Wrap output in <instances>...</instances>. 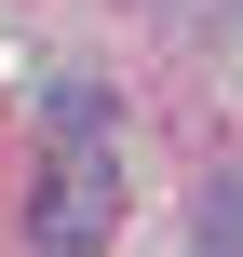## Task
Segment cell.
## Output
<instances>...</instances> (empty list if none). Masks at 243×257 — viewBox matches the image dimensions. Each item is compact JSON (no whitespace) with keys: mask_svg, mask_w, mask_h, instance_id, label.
Listing matches in <instances>:
<instances>
[{"mask_svg":"<svg viewBox=\"0 0 243 257\" xmlns=\"http://www.w3.org/2000/svg\"><path fill=\"white\" fill-rule=\"evenodd\" d=\"M108 217H122V163H108V149H68V163L27 190V244L41 257H108Z\"/></svg>","mask_w":243,"mask_h":257,"instance_id":"1","label":"cell"},{"mask_svg":"<svg viewBox=\"0 0 243 257\" xmlns=\"http://www.w3.org/2000/svg\"><path fill=\"white\" fill-rule=\"evenodd\" d=\"M41 122H54L68 149H108V81H54V95H41Z\"/></svg>","mask_w":243,"mask_h":257,"instance_id":"2","label":"cell"}]
</instances>
